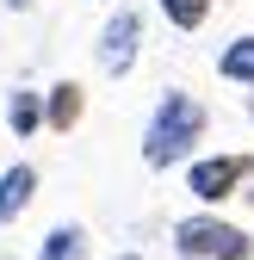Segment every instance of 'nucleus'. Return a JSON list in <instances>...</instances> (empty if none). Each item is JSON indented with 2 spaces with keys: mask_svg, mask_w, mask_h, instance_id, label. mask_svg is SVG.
I'll return each mask as SVG.
<instances>
[{
  "mask_svg": "<svg viewBox=\"0 0 254 260\" xmlns=\"http://www.w3.org/2000/svg\"><path fill=\"white\" fill-rule=\"evenodd\" d=\"M44 124V93H13V100H7V130H13V137H31V130H38Z\"/></svg>",
  "mask_w": 254,
  "mask_h": 260,
  "instance_id": "6e6552de",
  "label": "nucleus"
},
{
  "mask_svg": "<svg viewBox=\"0 0 254 260\" xmlns=\"http://www.w3.org/2000/svg\"><path fill=\"white\" fill-rule=\"evenodd\" d=\"M174 254L180 260H248L254 236L224 217H180L174 223Z\"/></svg>",
  "mask_w": 254,
  "mask_h": 260,
  "instance_id": "f03ea898",
  "label": "nucleus"
},
{
  "mask_svg": "<svg viewBox=\"0 0 254 260\" xmlns=\"http://www.w3.org/2000/svg\"><path fill=\"white\" fill-rule=\"evenodd\" d=\"M199 130H205V106L193 100V93L168 87L162 100H155V112H149L143 161H149V168H174V161H186V155H193V143H199Z\"/></svg>",
  "mask_w": 254,
  "mask_h": 260,
  "instance_id": "f257e3e1",
  "label": "nucleus"
},
{
  "mask_svg": "<svg viewBox=\"0 0 254 260\" xmlns=\"http://www.w3.org/2000/svg\"><path fill=\"white\" fill-rule=\"evenodd\" d=\"M248 168H254L248 155H205V161H193V168H186V186H193L199 205H224L230 192L248 180Z\"/></svg>",
  "mask_w": 254,
  "mask_h": 260,
  "instance_id": "20e7f679",
  "label": "nucleus"
},
{
  "mask_svg": "<svg viewBox=\"0 0 254 260\" xmlns=\"http://www.w3.org/2000/svg\"><path fill=\"white\" fill-rule=\"evenodd\" d=\"M0 7H7V13H25V7H31V0H0Z\"/></svg>",
  "mask_w": 254,
  "mask_h": 260,
  "instance_id": "9b49d317",
  "label": "nucleus"
},
{
  "mask_svg": "<svg viewBox=\"0 0 254 260\" xmlns=\"http://www.w3.org/2000/svg\"><path fill=\"white\" fill-rule=\"evenodd\" d=\"M137 50H143V13L137 7H118L112 19H106V31H100V69L106 75H131L137 69Z\"/></svg>",
  "mask_w": 254,
  "mask_h": 260,
  "instance_id": "7ed1b4c3",
  "label": "nucleus"
},
{
  "mask_svg": "<svg viewBox=\"0 0 254 260\" xmlns=\"http://www.w3.org/2000/svg\"><path fill=\"white\" fill-rule=\"evenodd\" d=\"M75 118H81V87L75 81H56L44 93V124L50 130H75Z\"/></svg>",
  "mask_w": 254,
  "mask_h": 260,
  "instance_id": "423d86ee",
  "label": "nucleus"
},
{
  "mask_svg": "<svg viewBox=\"0 0 254 260\" xmlns=\"http://www.w3.org/2000/svg\"><path fill=\"white\" fill-rule=\"evenodd\" d=\"M112 260H143V254H112Z\"/></svg>",
  "mask_w": 254,
  "mask_h": 260,
  "instance_id": "f8f14e48",
  "label": "nucleus"
},
{
  "mask_svg": "<svg viewBox=\"0 0 254 260\" xmlns=\"http://www.w3.org/2000/svg\"><path fill=\"white\" fill-rule=\"evenodd\" d=\"M248 118H254V93H248Z\"/></svg>",
  "mask_w": 254,
  "mask_h": 260,
  "instance_id": "ddd939ff",
  "label": "nucleus"
},
{
  "mask_svg": "<svg viewBox=\"0 0 254 260\" xmlns=\"http://www.w3.org/2000/svg\"><path fill=\"white\" fill-rule=\"evenodd\" d=\"M31 192H38V168H31V161H13V168L0 174V223H13L31 205Z\"/></svg>",
  "mask_w": 254,
  "mask_h": 260,
  "instance_id": "39448f33",
  "label": "nucleus"
},
{
  "mask_svg": "<svg viewBox=\"0 0 254 260\" xmlns=\"http://www.w3.org/2000/svg\"><path fill=\"white\" fill-rule=\"evenodd\" d=\"M217 75H224V81H242V87H254V38H236L224 56H217Z\"/></svg>",
  "mask_w": 254,
  "mask_h": 260,
  "instance_id": "1a4fd4ad",
  "label": "nucleus"
},
{
  "mask_svg": "<svg viewBox=\"0 0 254 260\" xmlns=\"http://www.w3.org/2000/svg\"><path fill=\"white\" fill-rule=\"evenodd\" d=\"M38 260H87V230L81 223H56L38 248Z\"/></svg>",
  "mask_w": 254,
  "mask_h": 260,
  "instance_id": "0eeeda50",
  "label": "nucleus"
},
{
  "mask_svg": "<svg viewBox=\"0 0 254 260\" xmlns=\"http://www.w3.org/2000/svg\"><path fill=\"white\" fill-rule=\"evenodd\" d=\"M162 13H168V25H180V31H199V25L211 19V0H162Z\"/></svg>",
  "mask_w": 254,
  "mask_h": 260,
  "instance_id": "9d476101",
  "label": "nucleus"
}]
</instances>
